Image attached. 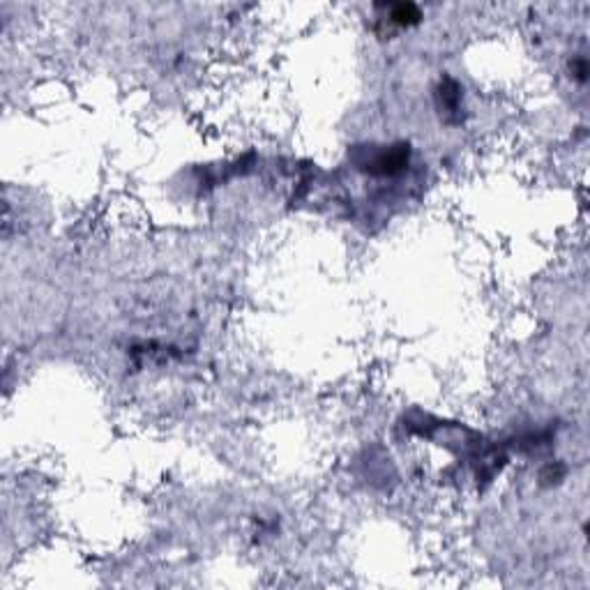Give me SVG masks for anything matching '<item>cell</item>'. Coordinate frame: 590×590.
I'll use <instances>...</instances> for the list:
<instances>
[{
    "label": "cell",
    "instance_id": "1",
    "mask_svg": "<svg viewBox=\"0 0 590 590\" xmlns=\"http://www.w3.org/2000/svg\"><path fill=\"white\" fill-rule=\"evenodd\" d=\"M387 21L394 23V26H399V28H406V26H413V23H418L420 21V9L415 7V5H390L387 7Z\"/></svg>",
    "mask_w": 590,
    "mask_h": 590
}]
</instances>
